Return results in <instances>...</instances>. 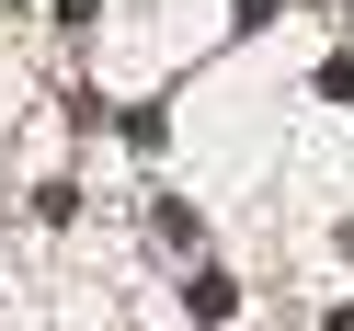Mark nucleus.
Returning <instances> with one entry per match:
<instances>
[{
  "instance_id": "1",
  "label": "nucleus",
  "mask_w": 354,
  "mask_h": 331,
  "mask_svg": "<svg viewBox=\"0 0 354 331\" xmlns=\"http://www.w3.org/2000/svg\"><path fill=\"white\" fill-rule=\"evenodd\" d=\"M331 331H354V308H331Z\"/></svg>"
}]
</instances>
